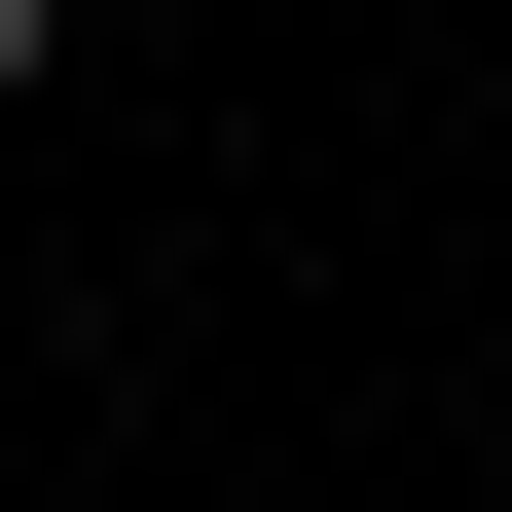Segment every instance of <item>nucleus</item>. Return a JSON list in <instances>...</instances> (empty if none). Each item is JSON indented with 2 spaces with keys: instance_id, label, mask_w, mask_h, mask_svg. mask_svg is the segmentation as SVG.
Instances as JSON below:
<instances>
[{
  "instance_id": "obj_1",
  "label": "nucleus",
  "mask_w": 512,
  "mask_h": 512,
  "mask_svg": "<svg viewBox=\"0 0 512 512\" xmlns=\"http://www.w3.org/2000/svg\"><path fill=\"white\" fill-rule=\"evenodd\" d=\"M37 74H74V0H0V110H37Z\"/></svg>"
}]
</instances>
